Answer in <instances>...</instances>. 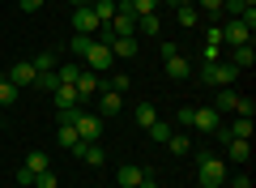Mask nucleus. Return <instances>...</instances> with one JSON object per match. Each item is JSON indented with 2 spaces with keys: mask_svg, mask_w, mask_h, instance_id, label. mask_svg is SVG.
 Instances as JSON below:
<instances>
[{
  "mask_svg": "<svg viewBox=\"0 0 256 188\" xmlns=\"http://www.w3.org/2000/svg\"><path fill=\"white\" fill-rule=\"evenodd\" d=\"M196 179H201V188H222L226 184V162L214 158V154H201L196 158Z\"/></svg>",
  "mask_w": 256,
  "mask_h": 188,
  "instance_id": "nucleus-1",
  "label": "nucleus"
},
{
  "mask_svg": "<svg viewBox=\"0 0 256 188\" xmlns=\"http://www.w3.org/2000/svg\"><path fill=\"white\" fill-rule=\"evenodd\" d=\"M201 77H205V86L226 90V86H235L239 69H235V64H226V60H205V64H201Z\"/></svg>",
  "mask_w": 256,
  "mask_h": 188,
  "instance_id": "nucleus-2",
  "label": "nucleus"
},
{
  "mask_svg": "<svg viewBox=\"0 0 256 188\" xmlns=\"http://www.w3.org/2000/svg\"><path fill=\"white\" fill-rule=\"evenodd\" d=\"M73 128H77V137H82V141H102V116H90V111L77 107Z\"/></svg>",
  "mask_w": 256,
  "mask_h": 188,
  "instance_id": "nucleus-3",
  "label": "nucleus"
},
{
  "mask_svg": "<svg viewBox=\"0 0 256 188\" xmlns=\"http://www.w3.org/2000/svg\"><path fill=\"white\" fill-rule=\"evenodd\" d=\"M82 60H86V69H90V73H98V77H102V73L111 69V60H116V56H111L107 43H98V39H94V47L82 56Z\"/></svg>",
  "mask_w": 256,
  "mask_h": 188,
  "instance_id": "nucleus-4",
  "label": "nucleus"
},
{
  "mask_svg": "<svg viewBox=\"0 0 256 188\" xmlns=\"http://www.w3.org/2000/svg\"><path fill=\"white\" fill-rule=\"evenodd\" d=\"M222 43H230V47H244V43H252V26H244L239 18H230L226 26H222Z\"/></svg>",
  "mask_w": 256,
  "mask_h": 188,
  "instance_id": "nucleus-5",
  "label": "nucleus"
},
{
  "mask_svg": "<svg viewBox=\"0 0 256 188\" xmlns=\"http://www.w3.org/2000/svg\"><path fill=\"white\" fill-rule=\"evenodd\" d=\"M9 81L18 90H30L38 81V73H34V64H30V60H18V64H9Z\"/></svg>",
  "mask_w": 256,
  "mask_h": 188,
  "instance_id": "nucleus-6",
  "label": "nucleus"
},
{
  "mask_svg": "<svg viewBox=\"0 0 256 188\" xmlns=\"http://www.w3.org/2000/svg\"><path fill=\"white\" fill-rule=\"evenodd\" d=\"M98 86H102V77H98V73H90V69H82V73L73 77L77 99H90V94H98Z\"/></svg>",
  "mask_w": 256,
  "mask_h": 188,
  "instance_id": "nucleus-7",
  "label": "nucleus"
},
{
  "mask_svg": "<svg viewBox=\"0 0 256 188\" xmlns=\"http://www.w3.org/2000/svg\"><path fill=\"white\" fill-rule=\"evenodd\" d=\"M73 26H77V35H98V18H94L90 5H77L73 9Z\"/></svg>",
  "mask_w": 256,
  "mask_h": 188,
  "instance_id": "nucleus-8",
  "label": "nucleus"
},
{
  "mask_svg": "<svg viewBox=\"0 0 256 188\" xmlns=\"http://www.w3.org/2000/svg\"><path fill=\"white\" fill-rule=\"evenodd\" d=\"M124 111V99H120L116 90H107V86H98V116L107 120V116H120Z\"/></svg>",
  "mask_w": 256,
  "mask_h": 188,
  "instance_id": "nucleus-9",
  "label": "nucleus"
},
{
  "mask_svg": "<svg viewBox=\"0 0 256 188\" xmlns=\"http://www.w3.org/2000/svg\"><path fill=\"white\" fill-rule=\"evenodd\" d=\"M192 128H201V133L222 128V111H214V107H196V111H192Z\"/></svg>",
  "mask_w": 256,
  "mask_h": 188,
  "instance_id": "nucleus-10",
  "label": "nucleus"
},
{
  "mask_svg": "<svg viewBox=\"0 0 256 188\" xmlns=\"http://www.w3.org/2000/svg\"><path fill=\"white\" fill-rule=\"evenodd\" d=\"M73 154L86 162V167H102V162H107V154H102V145H98V141H82Z\"/></svg>",
  "mask_w": 256,
  "mask_h": 188,
  "instance_id": "nucleus-11",
  "label": "nucleus"
},
{
  "mask_svg": "<svg viewBox=\"0 0 256 188\" xmlns=\"http://www.w3.org/2000/svg\"><path fill=\"white\" fill-rule=\"evenodd\" d=\"M111 56H120V60H132V56H137L141 52V43H137V35H132V39H111Z\"/></svg>",
  "mask_w": 256,
  "mask_h": 188,
  "instance_id": "nucleus-12",
  "label": "nucleus"
},
{
  "mask_svg": "<svg viewBox=\"0 0 256 188\" xmlns=\"http://www.w3.org/2000/svg\"><path fill=\"white\" fill-rule=\"evenodd\" d=\"M146 171H150V167H137V162H124V167H120V175H116V179H120V188H137V184H141V175H146Z\"/></svg>",
  "mask_w": 256,
  "mask_h": 188,
  "instance_id": "nucleus-13",
  "label": "nucleus"
},
{
  "mask_svg": "<svg viewBox=\"0 0 256 188\" xmlns=\"http://www.w3.org/2000/svg\"><path fill=\"white\" fill-rule=\"evenodd\" d=\"M252 60H256V47L244 43V47H230V60L226 64H235V69H252Z\"/></svg>",
  "mask_w": 256,
  "mask_h": 188,
  "instance_id": "nucleus-14",
  "label": "nucleus"
},
{
  "mask_svg": "<svg viewBox=\"0 0 256 188\" xmlns=\"http://www.w3.org/2000/svg\"><path fill=\"white\" fill-rule=\"evenodd\" d=\"M52 94H56V111H68V107H77V103H82L73 86H56Z\"/></svg>",
  "mask_w": 256,
  "mask_h": 188,
  "instance_id": "nucleus-15",
  "label": "nucleus"
},
{
  "mask_svg": "<svg viewBox=\"0 0 256 188\" xmlns=\"http://www.w3.org/2000/svg\"><path fill=\"white\" fill-rule=\"evenodd\" d=\"M56 141H60V150L73 154L77 145H82V137H77V128H73V124H60V128H56Z\"/></svg>",
  "mask_w": 256,
  "mask_h": 188,
  "instance_id": "nucleus-16",
  "label": "nucleus"
},
{
  "mask_svg": "<svg viewBox=\"0 0 256 188\" xmlns=\"http://www.w3.org/2000/svg\"><path fill=\"white\" fill-rule=\"evenodd\" d=\"M116 5H124L132 18H146V13H158V0H116Z\"/></svg>",
  "mask_w": 256,
  "mask_h": 188,
  "instance_id": "nucleus-17",
  "label": "nucleus"
},
{
  "mask_svg": "<svg viewBox=\"0 0 256 188\" xmlns=\"http://www.w3.org/2000/svg\"><path fill=\"white\" fill-rule=\"evenodd\" d=\"M137 35H146V39H158V35H162V22H158V13L137 18Z\"/></svg>",
  "mask_w": 256,
  "mask_h": 188,
  "instance_id": "nucleus-18",
  "label": "nucleus"
},
{
  "mask_svg": "<svg viewBox=\"0 0 256 188\" xmlns=\"http://www.w3.org/2000/svg\"><path fill=\"white\" fill-rule=\"evenodd\" d=\"M226 158L230 162H248V158H252V145L239 141V137H230V141H226Z\"/></svg>",
  "mask_w": 256,
  "mask_h": 188,
  "instance_id": "nucleus-19",
  "label": "nucleus"
},
{
  "mask_svg": "<svg viewBox=\"0 0 256 188\" xmlns=\"http://www.w3.org/2000/svg\"><path fill=\"white\" fill-rule=\"evenodd\" d=\"M235 103H239V90H235V86H226V90H218L214 111H235Z\"/></svg>",
  "mask_w": 256,
  "mask_h": 188,
  "instance_id": "nucleus-20",
  "label": "nucleus"
},
{
  "mask_svg": "<svg viewBox=\"0 0 256 188\" xmlns=\"http://www.w3.org/2000/svg\"><path fill=\"white\" fill-rule=\"evenodd\" d=\"M188 73H192V64L184 60V56H171V60H166V77H171V81H184Z\"/></svg>",
  "mask_w": 256,
  "mask_h": 188,
  "instance_id": "nucleus-21",
  "label": "nucleus"
},
{
  "mask_svg": "<svg viewBox=\"0 0 256 188\" xmlns=\"http://www.w3.org/2000/svg\"><path fill=\"white\" fill-rule=\"evenodd\" d=\"M222 128H226V137H239V141H252V120H248V116H239L235 124H222Z\"/></svg>",
  "mask_w": 256,
  "mask_h": 188,
  "instance_id": "nucleus-22",
  "label": "nucleus"
},
{
  "mask_svg": "<svg viewBox=\"0 0 256 188\" xmlns=\"http://www.w3.org/2000/svg\"><path fill=\"white\" fill-rule=\"evenodd\" d=\"M90 9H94V18H98V26H107V22L116 18V0H90Z\"/></svg>",
  "mask_w": 256,
  "mask_h": 188,
  "instance_id": "nucleus-23",
  "label": "nucleus"
},
{
  "mask_svg": "<svg viewBox=\"0 0 256 188\" xmlns=\"http://www.w3.org/2000/svg\"><path fill=\"white\" fill-rule=\"evenodd\" d=\"M18 94H22V90L13 86L9 77H0V107H13V103H18Z\"/></svg>",
  "mask_w": 256,
  "mask_h": 188,
  "instance_id": "nucleus-24",
  "label": "nucleus"
},
{
  "mask_svg": "<svg viewBox=\"0 0 256 188\" xmlns=\"http://www.w3.org/2000/svg\"><path fill=\"white\" fill-rule=\"evenodd\" d=\"M166 150H171V154H180V158H184V154H188L192 150V141H188V137H184V133H171V137H166Z\"/></svg>",
  "mask_w": 256,
  "mask_h": 188,
  "instance_id": "nucleus-25",
  "label": "nucleus"
},
{
  "mask_svg": "<svg viewBox=\"0 0 256 188\" xmlns=\"http://www.w3.org/2000/svg\"><path fill=\"white\" fill-rule=\"evenodd\" d=\"M47 162H52V158H47L43 150H30V154H26V162H22V167H26V171H34V175H38V171H47Z\"/></svg>",
  "mask_w": 256,
  "mask_h": 188,
  "instance_id": "nucleus-26",
  "label": "nucleus"
},
{
  "mask_svg": "<svg viewBox=\"0 0 256 188\" xmlns=\"http://www.w3.org/2000/svg\"><path fill=\"white\" fill-rule=\"evenodd\" d=\"M30 64H34V73H52L56 64H60V56H56V52H43V56H34Z\"/></svg>",
  "mask_w": 256,
  "mask_h": 188,
  "instance_id": "nucleus-27",
  "label": "nucleus"
},
{
  "mask_svg": "<svg viewBox=\"0 0 256 188\" xmlns=\"http://www.w3.org/2000/svg\"><path fill=\"white\" fill-rule=\"evenodd\" d=\"M175 18H180V26H196V22H201V13H196V5H180V9H175Z\"/></svg>",
  "mask_w": 256,
  "mask_h": 188,
  "instance_id": "nucleus-28",
  "label": "nucleus"
},
{
  "mask_svg": "<svg viewBox=\"0 0 256 188\" xmlns=\"http://www.w3.org/2000/svg\"><path fill=\"white\" fill-rule=\"evenodd\" d=\"M132 116H137V124H141V128H150V124L158 120V111H154V103H141V107L132 111Z\"/></svg>",
  "mask_w": 256,
  "mask_h": 188,
  "instance_id": "nucleus-29",
  "label": "nucleus"
},
{
  "mask_svg": "<svg viewBox=\"0 0 256 188\" xmlns=\"http://www.w3.org/2000/svg\"><path fill=\"white\" fill-rule=\"evenodd\" d=\"M102 86H107V90H116V94H124V90L132 86V81H128V73H111V77L102 81Z\"/></svg>",
  "mask_w": 256,
  "mask_h": 188,
  "instance_id": "nucleus-30",
  "label": "nucleus"
},
{
  "mask_svg": "<svg viewBox=\"0 0 256 188\" xmlns=\"http://www.w3.org/2000/svg\"><path fill=\"white\" fill-rule=\"evenodd\" d=\"M34 188H60V175H56L52 167H47V171H38V175H34Z\"/></svg>",
  "mask_w": 256,
  "mask_h": 188,
  "instance_id": "nucleus-31",
  "label": "nucleus"
},
{
  "mask_svg": "<svg viewBox=\"0 0 256 188\" xmlns=\"http://www.w3.org/2000/svg\"><path fill=\"white\" fill-rule=\"evenodd\" d=\"M90 47H94V35H73V56H77V60H82Z\"/></svg>",
  "mask_w": 256,
  "mask_h": 188,
  "instance_id": "nucleus-32",
  "label": "nucleus"
},
{
  "mask_svg": "<svg viewBox=\"0 0 256 188\" xmlns=\"http://www.w3.org/2000/svg\"><path fill=\"white\" fill-rule=\"evenodd\" d=\"M192 5H196V13H210V22L222 13V0H192Z\"/></svg>",
  "mask_w": 256,
  "mask_h": 188,
  "instance_id": "nucleus-33",
  "label": "nucleus"
},
{
  "mask_svg": "<svg viewBox=\"0 0 256 188\" xmlns=\"http://www.w3.org/2000/svg\"><path fill=\"white\" fill-rule=\"evenodd\" d=\"M146 133L154 137V141H166V137H171V124H166V120H154V124H150Z\"/></svg>",
  "mask_w": 256,
  "mask_h": 188,
  "instance_id": "nucleus-34",
  "label": "nucleus"
},
{
  "mask_svg": "<svg viewBox=\"0 0 256 188\" xmlns=\"http://www.w3.org/2000/svg\"><path fill=\"white\" fill-rule=\"evenodd\" d=\"M34 86H38V90H47V94H52V90L60 86V77H56V69H52V73H38V81H34Z\"/></svg>",
  "mask_w": 256,
  "mask_h": 188,
  "instance_id": "nucleus-35",
  "label": "nucleus"
},
{
  "mask_svg": "<svg viewBox=\"0 0 256 188\" xmlns=\"http://www.w3.org/2000/svg\"><path fill=\"white\" fill-rule=\"evenodd\" d=\"M235 111H239V116H248V120H252V111H256V103H252V99H244V94H239V103H235Z\"/></svg>",
  "mask_w": 256,
  "mask_h": 188,
  "instance_id": "nucleus-36",
  "label": "nucleus"
},
{
  "mask_svg": "<svg viewBox=\"0 0 256 188\" xmlns=\"http://www.w3.org/2000/svg\"><path fill=\"white\" fill-rule=\"evenodd\" d=\"M18 188H34V171L22 167V171H18Z\"/></svg>",
  "mask_w": 256,
  "mask_h": 188,
  "instance_id": "nucleus-37",
  "label": "nucleus"
},
{
  "mask_svg": "<svg viewBox=\"0 0 256 188\" xmlns=\"http://www.w3.org/2000/svg\"><path fill=\"white\" fill-rule=\"evenodd\" d=\"M192 111L196 107H180V128H192Z\"/></svg>",
  "mask_w": 256,
  "mask_h": 188,
  "instance_id": "nucleus-38",
  "label": "nucleus"
},
{
  "mask_svg": "<svg viewBox=\"0 0 256 188\" xmlns=\"http://www.w3.org/2000/svg\"><path fill=\"white\" fill-rule=\"evenodd\" d=\"M18 5H22V13H38L43 9V0H18Z\"/></svg>",
  "mask_w": 256,
  "mask_h": 188,
  "instance_id": "nucleus-39",
  "label": "nucleus"
},
{
  "mask_svg": "<svg viewBox=\"0 0 256 188\" xmlns=\"http://www.w3.org/2000/svg\"><path fill=\"white\" fill-rule=\"evenodd\" d=\"M137 188H158V175H154V171H146V175H141V184Z\"/></svg>",
  "mask_w": 256,
  "mask_h": 188,
  "instance_id": "nucleus-40",
  "label": "nucleus"
},
{
  "mask_svg": "<svg viewBox=\"0 0 256 188\" xmlns=\"http://www.w3.org/2000/svg\"><path fill=\"white\" fill-rule=\"evenodd\" d=\"M230 188H252V179H248V175H235V179H230Z\"/></svg>",
  "mask_w": 256,
  "mask_h": 188,
  "instance_id": "nucleus-41",
  "label": "nucleus"
},
{
  "mask_svg": "<svg viewBox=\"0 0 256 188\" xmlns=\"http://www.w3.org/2000/svg\"><path fill=\"white\" fill-rule=\"evenodd\" d=\"M68 5H73V9H77V5H90V0H68Z\"/></svg>",
  "mask_w": 256,
  "mask_h": 188,
  "instance_id": "nucleus-42",
  "label": "nucleus"
},
{
  "mask_svg": "<svg viewBox=\"0 0 256 188\" xmlns=\"http://www.w3.org/2000/svg\"><path fill=\"white\" fill-rule=\"evenodd\" d=\"M171 5H175V9H180V5H192V0H171Z\"/></svg>",
  "mask_w": 256,
  "mask_h": 188,
  "instance_id": "nucleus-43",
  "label": "nucleus"
},
{
  "mask_svg": "<svg viewBox=\"0 0 256 188\" xmlns=\"http://www.w3.org/2000/svg\"><path fill=\"white\" fill-rule=\"evenodd\" d=\"M0 128H4V116H0Z\"/></svg>",
  "mask_w": 256,
  "mask_h": 188,
  "instance_id": "nucleus-44",
  "label": "nucleus"
}]
</instances>
